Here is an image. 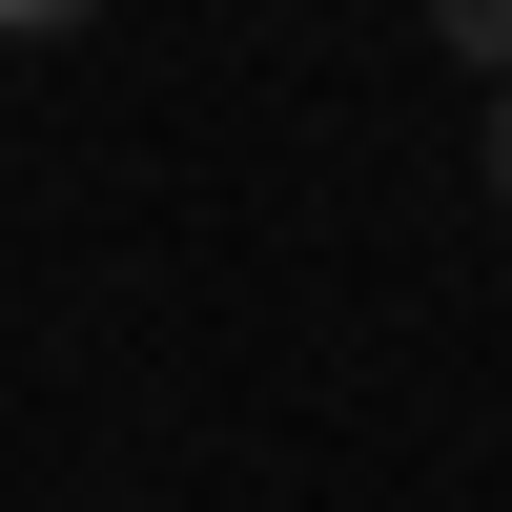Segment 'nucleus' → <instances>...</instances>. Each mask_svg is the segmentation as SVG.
<instances>
[{"mask_svg":"<svg viewBox=\"0 0 512 512\" xmlns=\"http://www.w3.org/2000/svg\"><path fill=\"white\" fill-rule=\"evenodd\" d=\"M451 62H492V103H512V0H451Z\"/></svg>","mask_w":512,"mask_h":512,"instance_id":"obj_1","label":"nucleus"},{"mask_svg":"<svg viewBox=\"0 0 512 512\" xmlns=\"http://www.w3.org/2000/svg\"><path fill=\"white\" fill-rule=\"evenodd\" d=\"M492 205H512V103H492Z\"/></svg>","mask_w":512,"mask_h":512,"instance_id":"obj_2","label":"nucleus"}]
</instances>
